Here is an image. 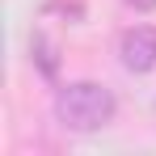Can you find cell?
I'll use <instances>...</instances> for the list:
<instances>
[{
	"mask_svg": "<svg viewBox=\"0 0 156 156\" xmlns=\"http://www.w3.org/2000/svg\"><path fill=\"white\" fill-rule=\"evenodd\" d=\"M118 59L127 72H152L156 68V30L152 26H131L118 38Z\"/></svg>",
	"mask_w": 156,
	"mask_h": 156,
	"instance_id": "2",
	"label": "cell"
},
{
	"mask_svg": "<svg viewBox=\"0 0 156 156\" xmlns=\"http://www.w3.org/2000/svg\"><path fill=\"white\" fill-rule=\"evenodd\" d=\"M127 4L135 9V13H152V9H156V0H127Z\"/></svg>",
	"mask_w": 156,
	"mask_h": 156,
	"instance_id": "4",
	"label": "cell"
},
{
	"mask_svg": "<svg viewBox=\"0 0 156 156\" xmlns=\"http://www.w3.org/2000/svg\"><path fill=\"white\" fill-rule=\"evenodd\" d=\"M118 114V101L114 93L97 84V80H72L55 93V118L63 131H76V135H89V131H101L114 122Z\"/></svg>",
	"mask_w": 156,
	"mask_h": 156,
	"instance_id": "1",
	"label": "cell"
},
{
	"mask_svg": "<svg viewBox=\"0 0 156 156\" xmlns=\"http://www.w3.org/2000/svg\"><path fill=\"white\" fill-rule=\"evenodd\" d=\"M34 59H38V68H42V76H55L59 72V59H55V47L42 38V34H34Z\"/></svg>",
	"mask_w": 156,
	"mask_h": 156,
	"instance_id": "3",
	"label": "cell"
}]
</instances>
